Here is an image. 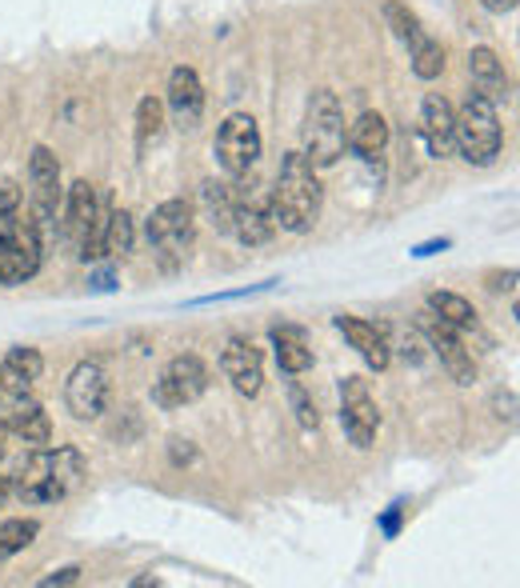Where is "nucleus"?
Wrapping results in <instances>:
<instances>
[{
    "label": "nucleus",
    "instance_id": "15",
    "mask_svg": "<svg viewBox=\"0 0 520 588\" xmlns=\"http://www.w3.org/2000/svg\"><path fill=\"white\" fill-rule=\"evenodd\" d=\"M221 372L233 380V389L240 396H257L260 384H264V360H260V348L245 336H228L221 348Z\"/></svg>",
    "mask_w": 520,
    "mask_h": 588
},
{
    "label": "nucleus",
    "instance_id": "23",
    "mask_svg": "<svg viewBox=\"0 0 520 588\" xmlns=\"http://www.w3.org/2000/svg\"><path fill=\"white\" fill-rule=\"evenodd\" d=\"M137 245V221H133V212L128 209H109L104 217V236H100V248H104V257L112 260H124Z\"/></svg>",
    "mask_w": 520,
    "mask_h": 588
},
{
    "label": "nucleus",
    "instance_id": "5",
    "mask_svg": "<svg viewBox=\"0 0 520 588\" xmlns=\"http://www.w3.org/2000/svg\"><path fill=\"white\" fill-rule=\"evenodd\" d=\"M104 217H109V209L100 205L97 184L73 181V188L64 193V236H69V245L76 248L81 260L104 257V248H100Z\"/></svg>",
    "mask_w": 520,
    "mask_h": 588
},
{
    "label": "nucleus",
    "instance_id": "12",
    "mask_svg": "<svg viewBox=\"0 0 520 588\" xmlns=\"http://www.w3.org/2000/svg\"><path fill=\"white\" fill-rule=\"evenodd\" d=\"M9 489L21 497L25 504H52V501H64V492L57 489V480H52V449H33L16 461L13 477H9Z\"/></svg>",
    "mask_w": 520,
    "mask_h": 588
},
{
    "label": "nucleus",
    "instance_id": "22",
    "mask_svg": "<svg viewBox=\"0 0 520 588\" xmlns=\"http://www.w3.org/2000/svg\"><path fill=\"white\" fill-rule=\"evenodd\" d=\"M200 209H205V221H209L216 233H233V212H236L233 184L205 181V188H200Z\"/></svg>",
    "mask_w": 520,
    "mask_h": 588
},
{
    "label": "nucleus",
    "instance_id": "1",
    "mask_svg": "<svg viewBox=\"0 0 520 588\" xmlns=\"http://www.w3.org/2000/svg\"><path fill=\"white\" fill-rule=\"evenodd\" d=\"M321 205H324V188L317 181V169L305 160V152H288L281 160V172H276V188L269 193L273 224L293 236H305L321 221Z\"/></svg>",
    "mask_w": 520,
    "mask_h": 588
},
{
    "label": "nucleus",
    "instance_id": "30",
    "mask_svg": "<svg viewBox=\"0 0 520 588\" xmlns=\"http://www.w3.org/2000/svg\"><path fill=\"white\" fill-rule=\"evenodd\" d=\"M384 21H388V28H393V33H397L405 45H412V40L424 33L421 21H417V16H412L409 9L400 4V0H388V4H384Z\"/></svg>",
    "mask_w": 520,
    "mask_h": 588
},
{
    "label": "nucleus",
    "instance_id": "14",
    "mask_svg": "<svg viewBox=\"0 0 520 588\" xmlns=\"http://www.w3.org/2000/svg\"><path fill=\"white\" fill-rule=\"evenodd\" d=\"M236 212H233V236L240 245H264L276 233L273 212H269V193H257V181L233 184Z\"/></svg>",
    "mask_w": 520,
    "mask_h": 588
},
{
    "label": "nucleus",
    "instance_id": "38",
    "mask_svg": "<svg viewBox=\"0 0 520 588\" xmlns=\"http://www.w3.org/2000/svg\"><path fill=\"white\" fill-rule=\"evenodd\" d=\"M441 248H448V241H429V245L412 248V257H433V253H441Z\"/></svg>",
    "mask_w": 520,
    "mask_h": 588
},
{
    "label": "nucleus",
    "instance_id": "9",
    "mask_svg": "<svg viewBox=\"0 0 520 588\" xmlns=\"http://www.w3.org/2000/svg\"><path fill=\"white\" fill-rule=\"evenodd\" d=\"M209 389V368L197 353H181L164 365L161 380L152 384V401L161 408H185Z\"/></svg>",
    "mask_w": 520,
    "mask_h": 588
},
{
    "label": "nucleus",
    "instance_id": "2",
    "mask_svg": "<svg viewBox=\"0 0 520 588\" xmlns=\"http://www.w3.org/2000/svg\"><path fill=\"white\" fill-rule=\"evenodd\" d=\"M453 145L469 164H493L505 148V133H500V117H496V105L488 97H481L472 88L465 105L453 112Z\"/></svg>",
    "mask_w": 520,
    "mask_h": 588
},
{
    "label": "nucleus",
    "instance_id": "4",
    "mask_svg": "<svg viewBox=\"0 0 520 588\" xmlns=\"http://www.w3.org/2000/svg\"><path fill=\"white\" fill-rule=\"evenodd\" d=\"M145 236H149V248L157 253L161 269H181L193 248V236H197V209L181 196L161 200L145 221Z\"/></svg>",
    "mask_w": 520,
    "mask_h": 588
},
{
    "label": "nucleus",
    "instance_id": "17",
    "mask_svg": "<svg viewBox=\"0 0 520 588\" xmlns=\"http://www.w3.org/2000/svg\"><path fill=\"white\" fill-rule=\"evenodd\" d=\"M336 329L345 332V341L357 348V356L364 360L369 368H376V372H384L388 368V360H393V348H388V332L376 329V324H369V320L360 317H336Z\"/></svg>",
    "mask_w": 520,
    "mask_h": 588
},
{
    "label": "nucleus",
    "instance_id": "3",
    "mask_svg": "<svg viewBox=\"0 0 520 588\" xmlns=\"http://www.w3.org/2000/svg\"><path fill=\"white\" fill-rule=\"evenodd\" d=\"M300 133H305V160L312 169H333L336 160L345 157L348 128L336 93H329V88L312 93L309 105H305V128Z\"/></svg>",
    "mask_w": 520,
    "mask_h": 588
},
{
    "label": "nucleus",
    "instance_id": "28",
    "mask_svg": "<svg viewBox=\"0 0 520 588\" xmlns=\"http://www.w3.org/2000/svg\"><path fill=\"white\" fill-rule=\"evenodd\" d=\"M161 133H164V100L145 97L137 105V148L140 152H145Z\"/></svg>",
    "mask_w": 520,
    "mask_h": 588
},
{
    "label": "nucleus",
    "instance_id": "18",
    "mask_svg": "<svg viewBox=\"0 0 520 588\" xmlns=\"http://www.w3.org/2000/svg\"><path fill=\"white\" fill-rule=\"evenodd\" d=\"M421 136H424V148H429V157L445 160L457 152L453 145V105H448L441 93H429L421 105Z\"/></svg>",
    "mask_w": 520,
    "mask_h": 588
},
{
    "label": "nucleus",
    "instance_id": "37",
    "mask_svg": "<svg viewBox=\"0 0 520 588\" xmlns=\"http://www.w3.org/2000/svg\"><path fill=\"white\" fill-rule=\"evenodd\" d=\"M400 513H405V509H400V504H393V509H388V513L381 516L384 537H397V528H400Z\"/></svg>",
    "mask_w": 520,
    "mask_h": 588
},
{
    "label": "nucleus",
    "instance_id": "33",
    "mask_svg": "<svg viewBox=\"0 0 520 588\" xmlns=\"http://www.w3.org/2000/svg\"><path fill=\"white\" fill-rule=\"evenodd\" d=\"M388 348H400V356H405L409 365H421V360H424V336H421V329L400 332V341L397 344L388 341Z\"/></svg>",
    "mask_w": 520,
    "mask_h": 588
},
{
    "label": "nucleus",
    "instance_id": "6",
    "mask_svg": "<svg viewBox=\"0 0 520 588\" xmlns=\"http://www.w3.org/2000/svg\"><path fill=\"white\" fill-rule=\"evenodd\" d=\"M64 205L61 188V160L49 145H37L28 157V221L37 224L40 233L57 221V209Z\"/></svg>",
    "mask_w": 520,
    "mask_h": 588
},
{
    "label": "nucleus",
    "instance_id": "25",
    "mask_svg": "<svg viewBox=\"0 0 520 588\" xmlns=\"http://www.w3.org/2000/svg\"><path fill=\"white\" fill-rule=\"evenodd\" d=\"M429 308H433L445 324H453L457 332L476 329V308H472V301H465L460 293H429Z\"/></svg>",
    "mask_w": 520,
    "mask_h": 588
},
{
    "label": "nucleus",
    "instance_id": "32",
    "mask_svg": "<svg viewBox=\"0 0 520 588\" xmlns=\"http://www.w3.org/2000/svg\"><path fill=\"white\" fill-rule=\"evenodd\" d=\"M288 401H293V413H297V420L305 429H317V425H321V408H317V401L305 392L300 380H288Z\"/></svg>",
    "mask_w": 520,
    "mask_h": 588
},
{
    "label": "nucleus",
    "instance_id": "11",
    "mask_svg": "<svg viewBox=\"0 0 520 588\" xmlns=\"http://www.w3.org/2000/svg\"><path fill=\"white\" fill-rule=\"evenodd\" d=\"M341 425H345V437L357 449H369L376 441V429H381V408L372 401L369 380L364 377H345L341 380Z\"/></svg>",
    "mask_w": 520,
    "mask_h": 588
},
{
    "label": "nucleus",
    "instance_id": "20",
    "mask_svg": "<svg viewBox=\"0 0 520 588\" xmlns=\"http://www.w3.org/2000/svg\"><path fill=\"white\" fill-rule=\"evenodd\" d=\"M357 157L372 160V157H381L384 145H388V121H384L381 112H360L357 121L348 124V140H345Z\"/></svg>",
    "mask_w": 520,
    "mask_h": 588
},
{
    "label": "nucleus",
    "instance_id": "16",
    "mask_svg": "<svg viewBox=\"0 0 520 588\" xmlns=\"http://www.w3.org/2000/svg\"><path fill=\"white\" fill-rule=\"evenodd\" d=\"M169 112L181 128H197L200 117H205V88H200V76L188 69V64H176L173 76H169Z\"/></svg>",
    "mask_w": 520,
    "mask_h": 588
},
{
    "label": "nucleus",
    "instance_id": "19",
    "mask_svg": "<svg viewBox=\"0 0 520 588\" xmlns=\"http://www.w3.org/2000/svg\"><path fill=\"white\" fill-rule=\"evenodd\" d=\"M469 76L472 85H476V93L481 97H488L496 105V100H508V76H505V64H500V57H496L493 49H472L469 52Z\"/></svg>",
    "mask_w": 520,
    "mask_h": 588
},
{
    "label": "nucleus",
    "instance_id": "42",
    "mask_svg": "<svg viewBox=\"0 0 520 588\" xmlns=\"http://www.w3.org/2000/svg\"><path fill=\"white\" fill-rule=\"evenodd\" d=\"M0 456H4V444H0Z\"/></svg>",
    "mask_w": 520,
    "mask_h": 588
},
{
    "label": "nucleus",
    "instance_id": "7",
    "mask_svg": "<svg viewBox=\"0 0 520 588\" xmlns=\"http://www.w3.org/2000/svg\"><path fill=\"white\" fill-rule=\"evenodd\" d=\"M40 257H45V245H40V229L33 221H13L9 229H0V284H25L40 272Z\"/></svg>",
    "mask_w": 520,
    "mask_h": 588
},
{
    "label": "nucleus",
    "instance_id": "36",
    "mask_svg": "<svg viewBox=\"0 0 520 588\" xmlns=\"http://www.w3.org/2000/svg\"><path fill=\"white\" fill-rule=\"evenodd\" d=\"M488 289H493V293H512V289H517V269L493 272V277H488Z\"/></svg>",
    "mask_w": 520,
    "mask_h": 588
},
{
    "label": "nucleus",
    "instance_id": "8",
    "mask_svg": "<svg viewBox=\"0 0 520 588\" xmlns=\"http://www.w3.org/2000/svg\"><path fill=\"white\" fill-rule=\"evenodd\" d=\"M260 148H264V140H260V124L252 121L248 112H233V117L216 128V140H212V152H216L221 169L228 172L233 181L236 176H248V172L257 169Z\"/></svg>",
    "mask_w": 520,
    "mask_h": 588
},
{
    "label": "nucleus",
    "instance_id": "39",
    "mask_svg": "<svg viewBox=\"0 0 520 588\" xmlns=\"http://www.w3.org/2000/svg\"><path fill=\"white\" fill-rule=\"evenodd\" d=\"M484 4H488L493 13H512V9H517V0H484Z\"/></svg>",
    "mask_w": 520,
    "mask_h": 588
},
{
    "label": "nucleus",
    "instance_id": "34",
    "mask_svg": "<svg viewBox=\"0 0 520 588\" xmlns=\"http://www.w3.org/2000/svg\"><path fill=\"white\" fill-rule=\"evenodd\" d=\"M169 444H173V449H169V453H173V465H193V461H197L193 441H181V437H176V441H169Z\"/></svg>",
    "mask_w": 520,
    "mask_h": 588
},
{
    "label": "nucleus",
    "instance_id": "31",
    "mask_svg": "<svg viewBox=\"0 0 520 588\" xmlns=\"http://www.w3.org/2000/svg\"><path fill=\"white\" fill-rule=\"evenodd\" d=\"M25 217V193L13 176H0V229H9L13 221Z\"/></svg>",
    "mask_w": 520,
    "mask_h": 588
},
{
    "label": "nucleus",
    "instance_id": "24",
    "mask_svg": "<svg viewBox=\"0 0 520 588\" xmlns=\"http://www.w3.org/2000/svg\"><path fill=\"white\" fill-rule=\"evenodd\" d=\"M273 344H276V365L285 368L288 377H300V372L312 368V348L300 329H273Z\"/></svg>",
    "mask_w": 520,
    "mask_h": 588
},
{
    "label": "nucleus",
    "instance_id": "40",
    "mask_svg": "<svg viewBox=\"0 0 520 588\" xmlns=\"http://www.w3.org/2000/svg\"><path fill=\"white\" fill-rule=\"evenodd\" d=\"M9 492H13V489H9V477H0V504H4V497H9Z\"/></svg>",
    "mask_w": 520,
    "mask_h": 588
},
{
    "label": "nucleus",
    "instance_id": "27",
    "mask_svg": "<svg viewBox=\"0 0 520 588\" xmlns=\"http://www.w3.org/2000/svg\"><path fill=\"white\" fill-rule=\"evenodd\" d=\"M40 525L37 520H25V516H16V520H4L0 525V561L4 556H16V552H25L33 540H37Z\"/></svg>",
    "mask_w": 520,
    "mask_h": 588
},
{
    "label": "nucleus",
    "instance_id": "26",
    "mask_svg": "<svg viewBox=\"0 0 520 588\" xmlns=\"http://www.w3.org/2000/svg\"><path fill=\"white\" fill-rule=\"evenodd\" d=\"M409 52H412V73L421 76V81H436V76L445 73V49L429 33H421V37L412 40Z\"/></svg>",
    "mask_w": 520,
    "mask_h": 588
},
{
    "label": "nucleus",
    "instance_id": "29",
    "mask_svg": "<svg viewBox=\"0 0 520 588\" xmlns=\"http://www.w3.org/2000/svg\"><path fill=\"white\" fill-rule=\"evenodd\" d=\"M4 368L25 380H40V372H45V356H40L33 344H16V348L4 353Z\"/></svg>",
    "mask_w": 520,
    "mask_h": 588
},
{
    "label": "nucleus",
    "instance_id": "21",
    "mask_svg": "<svg viewBox=\"0 0 520 588\" xmlns=\"http://www.w3.org/2000/svg\"><path fill=\"white\" fill-rule=\"evenodd\" d=\"M9 432H13L16 441L33 444V449H45V444L52 441V420L49 413L40 405H13V413H9Z\"/></svg>",
    "mask_w": 520,
    "mask_h": 588
},
{
    "label": "nucleus",
    "instance_id": "41",
    "mask_svg": "<svg viewBox=\"0 0 520 588\" xmlns=\"http://www.w3.org/2000/svg\"><path fill=\"white\" fill-rule=\"evenodd\" d=\"M9 441V420H0V444Z\"/></svg>",
    "mask_w": 520,
    "mask_h": 588
},
{
    "label": "nucleus",
    "instance_id": "13",
    "mask_svg": "<svg viewBox=\"0 0 520 588\" xmlns=\"http://www.w3.org/2000/svg\"><path fill=\"white\" fill-rule=\"evenodd\" d=\"M64 405L76 420H97L104 408H109V377L97 360H81V365L69 372V384H64Z\"/></svg>",
    "mask_w": 520,
    "mask_h": 588
},
{
    "label": "nucleus",
    "instance_id": "10",
    "mask_svg": "<svg viewBox=\"0 0 520 588\" xmlns=\"http://www.w3.org/2000/svg\"><path fill=\"white\" fill-rule=\"evenodd\" d=\"M417 329H421L424 344L433 348L436 360L445 365V372L457 380V384H472V380H476V360H472V353L465 348V341H460V332L453 329V324H445L433 308H424Z\"/></svg>",
    "mask_w": 520,
    "mask_h": 588
},
{
    "label": "nucleus",
    "instance_id": "35",
    "mask_svg": "<svg viewBox=\"0 0 520 588\" xmlns=\"http://www.w3.org/2000/svg\"><path fill=\"white\" fill-rule=\"evenodd\" d=\"M76 580H81V568H76V564H69V568H61V573L45 576L40 585H45V588H57V585H76Z\"/></svg>",
    "mask_w": 520,
    "mask_h": 588
}]
</instances>
